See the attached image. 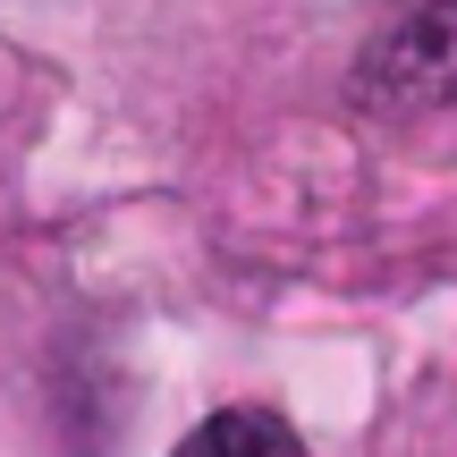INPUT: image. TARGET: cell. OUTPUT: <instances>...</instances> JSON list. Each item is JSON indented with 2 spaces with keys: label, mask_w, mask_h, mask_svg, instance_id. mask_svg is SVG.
Listing matches in <instances>:
<instances>
[{
  "label": "cell",
  "mask_w": 457,
  "mask_h": 457,
  "mask_svg": "<svg viewBox=\"0 0 457 457\" xmlns=\"http://www.w3.org/2000/svg\"><path fill=\"white\" fill-rule=\"evenodd\" d=\"M356 94L407 102V111H424V102L457 111V0H424L390 34H373V51L356 68Z\"/></svg>",
  "instance_id": "obj_1"
},
{
  "label": "cell",
  "mask_w": 457,
  "mask_h": 457,
  "mask_svg": "<svg viewBox=\"0 0 457 457\" xmlns=\"http://www.w3.org/2000/svg\"><path fill=\"white\" fill-rule=\"evenodd\" d=\"M170 457H305V441H296L271 407H220V415H204Z\"/></svg>",
  "instance_id": "obj_2"
}]
</instances>
